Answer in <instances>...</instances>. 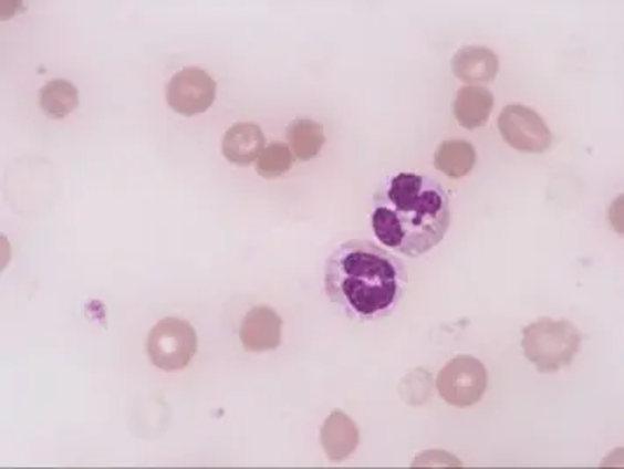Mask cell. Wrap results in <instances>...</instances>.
I'll use <instances>...</instances> for the list:
<instances>
[{"instance_id":"obj_1","label":"cell","mask_w":624,"mask_h":469,"mask_svg":"<svg viewBox=\"0 0 624 469\" xmlns=\"http://www.w3.org/2000/svg\"><path fill=\"white\" fill-rule=\"evenodd\" d=\"M449 226V194L431 176L399 173L373 196V232L384 247L402 256L431 252Z\"/></svg>"},{"instance_id":"obj_2","label":"cell","mask_w":624,"mask_h":469,"mask_svg":"<svg viewBox=\"0 0 624 469\" xmlns=\"http://www.w3.org/2000/svg\"><path fill=\"white\" fill-rule=\"evenodd\" d=\"M406 286L405 264L366 239L345 241L325 261V295L354 321L389 316L405 298Z\"/></svg>"},{"instance_id":"obj_3","label":"cell","mask_w":624,"mask_h":469,"mask_svg":"<svg viewBox=\"0 0 624 469\" xmlns=\"http://www.w3.org/2000/svg\"><path fill=\"white\" fill-rule=\"evenodd\" d=\"M582 334L572 322L540 319L522 329V352L540 373H557L581 351Z\"/></svg>"},{"instance_id":"obj_4","label":"cell","mask_w":624,"mask_h":469,"mask_svg":"<svg viewBox=\"0 0 624 469\" xmlns=\"http://www.w3.org/2000/svg\"><path fill=\"white\" fill-rule=\"evenodd\" d=\"M146 348L155 367L164 372H180L196 355L197 334L188 322L167 316L152 329Z\"/></svg>"},{"instance_id":"obj_5","label":"cell","mask_w":624,"mask_h":469,"mask_svg":"<svg viewBox=\"0 0 624 469\" xmlns=\"http://www.w3.org/2000/svg\"><path fill=\"white\" fill-rule=\"evenodd\" d=\"M437 390L447 405L470 408L488 390V369L474 355H458L438 373Z\"/></svg>"},{"instance_id":"obj_6","label":"cell","mask_w":624,"mask_h":469,"mask_svg":"<svg viewBox=\"0 0 624 469\" xmlns=\"http://www.w3.org/2000/svg\"><path fill=\"white\" fill-rule=\"evenodd\" d=\"M501 137L507 145L524 154H543L552 145L551 128L531 107L510 104L498 118Z\"/></svg>"},{"instance_id":"obj_7","label":"cell","mask_w":624,"mask_h":469,"mask_svg":"<svg viewBox=\"0 0 624 469\" xmlns=\"http://www.w3.org/2000/svg\"><path fill=\"white\" fill-rule=\"evenodd\" d=\"M217 97V83L199 67H185L167 83L166 98L173 112L184 116L208 112Z\"/></svg>"},{"instance_id":"obj_8","label":"cell","mask_w":624,"mask_h":469,"mask_svg":"<svg viewBox=\"0 0 624 469\" xmlns=\"http://www.w3.org/2000/svg\"><path fill=\"white\" fill-rule=\"evenodd\" d=\"M282 319L270 306H256L247 313L240 329L241 345L245 351H277L282 343Z\"/></svg>"},{"instance_id":"obj_9","label":"cell","mask_w":624,"mask_h":469,"mask_svg":"<svg viewBox=\"0 0 624 469\" xmlns=\"http://www.w3.org/2000/svg\"><path fill=\"white\" fill-rule=\"evenodd\" d=\"M321 444L330 461H345L360 445V429L345 411L333 410L322 424Z\"/></svg>"},{"instance_id":"obj_10","label":"cell","mask_w":624,"mask_h":469,"mask_svg":"<svg viewBox=\"0 0 624 469\" xmlns=\"http://www.w3.org/2000/svg\"><path fill=\"white\" fill-rule=\"evenodd\" d=\"M500 71L497 53L486 46H465L453 56V73L467 85L489 83Z\"/></svg>"},{"instance_id":"obj_11","label":"cell","mask_w":624,"mask_h":469,"mask_svg":"<svg viewBox=\"0 0 624 469\" xmlns=\"http://www.w3.org/2000/svg\"><path fill=\"white\" fill-rule=\"evenodd\" d=\"M266 148V137L262 128L250 122L232 125L222 139V154L229 163L247 166L259 158Z\"/></svg>"},{"instance_id":"obj_12","label":"cell","mask_w":624,"mask_h":469,"mask_svg":"<svg viewBox=\"0 0 624 469\" xmlns=\"http://www.w3.org/2000/svg\"><path fill=\"white\" fill-rule=\"evenodd\" d=\"M495 107V95L482 85H465L454 101V116L462 128L474 131L488 124Z\"/></svg>"},{"instance_id":"obj_13","label":"cell","mask_w":624,"mask_h":469,"mask_svg":"<svg viewBox=\"0 0 624 469\" xmlns=\"http://www.w3.org/2000/svg\"><path fill=\"white\" fill-rule=\"evenodd\" d=\"M475 164H477L475 146L465 139H449V142L440 143L435 152V167L449 178H465L474 171Z\"/></svg>"},{"instance_id":"obj_14","label":"cell","mask_w":624,"mask_h":469,"mask_svg":"<svg viewBox=\"0 0 624 469\" xmlns=\"http://www.w3.org/2000/svg\"><path fill=\"white\" fill-rule=\"evenodd\" d=\"M287 142L298 160L309 163L321 154L325 143L324 127L313 119H294L287 128Z\"/></svg>"},{"instance_id":"obj_15","label":"cell","mask_w":624,"mask_h":469,"mask_svg":"<svg viewBox=\"0 0 624 469\" xmlns=\"http://www.w3.org/2000/svg\"><path fill=\"white\" fill-rule=\"evenodd\" d=\"M80 104V94L73 83L53 80L39 92V106L50 118H65Z\"/></svg>"},{"instance_id":"obj_16","label":"cell","mask_w":624,"mask_h":469,"mask_svg":"<svg viewBox=\"0 0 624 469\" xmlns=\"http://www.w3.org/2000/svg\"><path fill=\"white\" fill-rule=\"evenodd\" d=\"M294 155L285 143H271L257 158V173L266 179L280 178L291 171Z\"/></svg>"},{"instance_id":"obj_17","label":"cell","mask_w":624,"mask_h":469,"mask_svg":"<svg viewBox=\"0 0 624 469\" xmlns=\"http://www.w3.org/2000/svg\"><path fill=\"white\" fill-rule=\"evenodd\" d=\"M399 394L410 406H423L433 394V376L428 369L417 367L403 378Z\"/></svg>"}]
</instances>
